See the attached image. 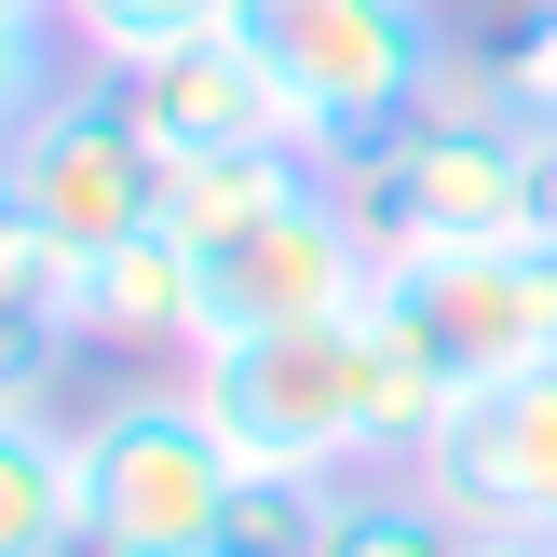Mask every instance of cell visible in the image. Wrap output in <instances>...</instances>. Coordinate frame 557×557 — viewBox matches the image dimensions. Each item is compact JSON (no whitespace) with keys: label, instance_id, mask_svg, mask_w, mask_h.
<instances>
[{"label":"cell","instance_id":"obj_1","mask_svg":"<svg viewBox=\"0 0 557 557\" xmlns=\"http://www.w3.org/2000/svg\"><path fill=\"white\" fill-rule=\"evenodd\" d=\"M354 218H368L381 259H449V245H517V232H557V190H544V136L504 123L490 96V54L449 41V82L435 109L395 136V150L354 163Z\"/></svg>","mask_w":557,"mask_h":557},{"label":"cell","instance_id":"obj_2","mask_svg":"<svg viewBox=\"0 0 557 557\" xmlns=\"http://www.w3.org/2000/svg\"><path fill=\"white\" fill-rule=\"evenodd\" d=\"M245 41H259V69L286 82L299 150H313L326 177H354L368 150H395V136L435 109L462 27L435 14V0H245Z\"/></svg>","mask_w":557,"mask_h":557},{"label":"cell","instance_id":"obj_3","mask_svg":"<svg viewBox=\"0 0 557 557\" xmlns=\"http://www.w3.org/2000/svg\"><path fill=\"white\" fill-rule=\"evenodd\" d=\"M245 490V449L190 381H123L82 408V544L96 557H205Z\"/></svg>","mask_w":557,"mask_h":557},{"label":"cell","instance_id":"obj_4","mask_svg":"<svg viewBox=\"0 0 557 557\" xmlns=\"http://www.w3.org/2000/svg\"><path fill=\"white\" fill-rule=\"evenodd\" d=\"M163 190H177V163L150 150V123H136V96L109 69H69L27 123H0V218L54 232L69 259L163 232Z\"/></svg>","mask_w":557,"mask_h":557},{"label":"cell","instance_id":"obj_5","mask_svg":"<svg viewBox=\"0 0 557 557\" xmlns=\"http://www.w3.org/2000/svg\"><path fill=\"white\" fill-rule=\"evenodd\" d=\"M368 313H381V326H408V341L449 368V395L517 381V368H557V232L449 245V259H381Z\"/></svg>","mask_w":557,"mask_h":557},{"label":"cell","instance_id":"obj_6","mask_svg":"<svg viewBox=\"0 0 557 557\" xmlns=\"http://www.w3.org/2000/svg\"><path fill=\"white\" fill-rule=\"evenodd\" d=\"M368 286H381L368 218H354L341 177H313L299 205H272L259 232H232L205 259V354L218 341H272V326H341V313H368Z\"/></svg>","mask_w":557,"mask_h":557},{"label":"cell","instance_id":"obj_7","mask_svg":"<svg viewBox=\"0 0 557 557\" xmlns=\"http://www.w3.org/2000/svg\"><path fill=\"white\" fill-rule=\"evenodd\" d=\"M408 476H422L476 544H557V368L476 381V395L422 435Z\"/></svg>","mask_w":557,"mask_h":557},{"label":"cell","instance_id":"obj_8","mask_svg":"<svg viewBox=\"0 0 557 557\" xmlns=\"http://www.w3.org/2000/svg\"><path fill=\"white\" fill-rule=\"evenodd\" d=\"M123 96H136V123H150L163 163L299 150V109H286V82L259 69V41H245V27H218V41H177V54H150V69H123Z\"/></svg>","mask_w":557,"mask_h":557},{"label":"cell","instance_id":"obj_9","mask_svg":"<svg viewBox=\"0 0 557 557\" xmlns=\"http://www.w3.org/2000/svg\"><path fill=\"white\" fill-rule=\"evenodd\" d=\"M82 354H205V259H190L177 232H136L109 245V259H82Z\"/></svg>","mask_w":557,"mask_h":557},{"label":"cell","instance_id":"obj_10","mask_svg":"<svg viewBox=\"0 0 557 557\" xmlns=\"http://www.w3.org/2000/svg\"><path fill=\"white\" fill-rule=\"evenodd\" d=\"M82 544V422L54 408H0V557Z\"/></svg>","mask_w":557,"mask_h":557},{"label":"cell","instance_id":"obj_11","mask_svg":"<svg viewBox=\"0 0 557 557\" xmlns=\"http://www.w3.org/2000/svg\"><path fill=\"white\" fill-rule=\"evenodd\" d=\"M326 163L313 150H232V163H177V190H163V232L190 245V259H218L232 232H259L272 205H299Z\"/></svg>","mask_w":557,"mask_h":557},{"label":"cell","instance_id":"obj_12","mask_svg":"<svg viewBox=\"0 0 557 557\" xmlns=\"http://www.w3.org/2000/svg\"><path fill=\"white\" fill-rule=\"evenodd\" d=\"M54 27H69V54L82 69H150V54H177V41H218V27H245V0H54Z\"/></svg>","mask_w":557,"mask_h":557},{"label":"cell","instance_id":"obj_13","mask_svg":"<svg viewBox=\"0 0 557 557\" xmlns=\"http://www.w3.org/2000/svg\"><path fill=\"white\" fill-rule=\"evenodd\" d=\"M341 490H354V476H259V462H245V490H232V517H218L205 557H326Z\"/></svg>","mask_w":557,"mask_h":557},{"label":"cell","instance_id":"obj_14","mask_svg":"<svg viewBox=\"0 0 557 557\" xmlns=\"http://www.w3.org/2000/svg\"><path fill=\"white\" fill-rule=\"evenodd\" d=\"M326 557H476V531H462V517L435 504L422 476H354V490H341V531H326Z\"/></svg>","mask_w":557,"mask_h":557},{"label":"cell","instance_id":"obj_15","mask_svg":"<svg viewBox=\"0 0 557 557\" xmlns=\"http://www.w3.org/2000/svg\"><path fill=\"white\" fill-rule=\"evenodd\" d=\"M490 96H504V123L557 136V0H504V27H490Z\"/></svg>","mask_w":557,"mask_h":557},{"label":"cell","instance_id":"obj_16","mask_svg":"<svg viewBox=\"0 0 557 557\" xmlns=\"http://www.w3.org/2000/svg\"><path fill=\"white\" fill-rule=\"evenodd\" d=\"M476 557H557V544H476Z\"/></svg>","mask_w":557,"mask_h":557},{"label":"cell","instance_id":"obj_17","mask_svg":"<svg viewBox=\"0 0 557 557\" xmlns=\"http://www.w3.org/2000/svg\"><path fill=\"white\" fill-rule=\"evenodd\" d=\"M41 557H96V544H41Z\"/></svg>","mask_w":557,"mask_h":557},{"label":"cell","instance_id":"obj_18","mask_svg":"<svg viewBox=\"0 0 557 557\" xmlns=\"http://www.w3.org/2000/svg\"><path fill=\"white\" fill-rule=\"evenodd\" d=\"M544 190H557V136H544Z\"/></svg>","mask_w":557,"mask_h":557}]
</instances>
